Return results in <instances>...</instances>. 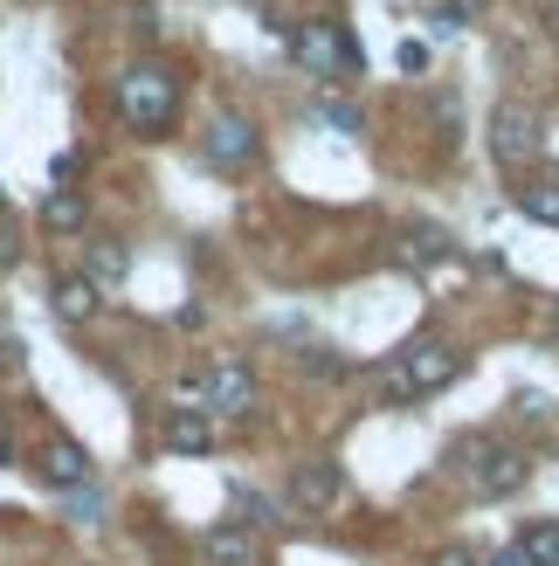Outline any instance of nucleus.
Segmentation results:
<instances>
[{
	"instance_id": "ddd939ff",
	"label": "nucleus",
	"mask_w": 559,
	"mask_h": 566,
	"mask_svg": "<svg viewBox=\"0 0 559 566\" xmlns=\"http://www.w3.org/2000/svg\"><path fill=\"white\" fill-rule=\"evenodd\" d=\"M55 311H63L70 325H91L104 297H97V276H55Z\"/></svg>"
},
{
	"instance_id": "39448f33",
	"label": "nucleus",
	"mask_w": 559,
	"mask_h": 566,
	"mask_svg": "<svg viewBox=\"0 0 559 566\" xmlns=\"http://www.w3.org/2000/svg\"><path fill=\"white\" fill-rule=\"evenodd\" d=\"M180 401H201L208 415H249L256 408V374L242 359H208L201 374H180Z\"/></svg>"
},
{
	"instance_id": "2eb2a0df",
	"label": "nucleus",
	"mask_w": 559,
	"mask_h": 566,
	"mask_svg": "<svg viewBox=\"0 0 559 566\" xmlns=\"http://www.w3.org/2000/svg\"><path fill=\"white\" fill-rule=\"evenodd\" d=\"M518 559L525 566H559V518H532L518 532Z\"/></svg>"
},
{
	"instance_id": "5701e85b",
	"label": "nucleus",
	"mask_w": 559,
	"mask_h": 566,
	"mask_svg": "<svg viewBox=\"0 0 559 566\" xmlns=\"http://www.w3.org/2000/svg\"><path fill=\"white\" fill-rule=\"evenodd\" d=\"M552 325H559V311H552Z\"/></svg>"
},
{
	"instance_id": "4be33fe9",
	"label": "nucleus",
	"mask_w": 559,
	"mask_h": 566,
	"mask_svg": "<svg viewBox=\"0 0 559 566\" xmlns=\"http://www.w3.org/2000/svg\"><path fill=\"white\" fill-rule=\"evenodd\" d=\"M491 566H525V559H518V546H511V553H497V559H491Z\"/></svg>"
},
{
	"instance_id": "6e6552de",
	"label": "nucleus",
	"mask_w": 559,
	"mask_h": 566,
	"mask_svg": "<svg viewBox=\"0 0 559 566\" xmlns=\"http://www.w3.org/2000/svg\"><path fill=\"white\" fill-rule=\"evenodd\" d=\"M291 504L304 518H331L346 504V470L331 463V457H312V463H297L291 470Z\"/></svg>"
},
{
	"instance_id": "0eeeda50",
	"label": "nucleus",
	"mask_w": 559,
	"mask_h": 566,
	"mask_svg": "<svg viewBox=\"0 0 559 566\" xmlns=\"http://www.w3.org/2000/svg\"><path fill=\"white\" fill-rule=\"evenodd\" d=\"M263 153V132L256 118H242V111H214L208 132H201V159L214 166V174H242V166H256Z\"/></svg>"
},
{
	"instance_id": "412c9836",
	"label": "nucleus",
	"mask_w": 559,
	"mask_h": 566,
	"mask_svg": "<svg viewBox=\"0 0 559 566\" xmlns=\"http://www.w3.org/2000/svg\"><path fill=\"white\" fill-rule=\"evenodd\" d=\"M0 463H14V429H8V415H0Z\"/></svg>"
},
{
	"instance_id": "dca6fc26",
	"label": "nucleus",
	"mask_w": 559,
	"mask_h": 566,
	"mask_svg": "<svg viewBox=\"0 0 559 566\" xmlns=\"http://www.w3.org/2000/svg\"><path fill=\"white\" fill-rule=\"evenodd\" d=\"M401 256H408V263H442V256H450V235H442V229H414V235L401 242Z\"/></svg>"
},
{
	"instance_id": "f03ea898",
	"label": "nucleus",
	"mask_w": 559,
	"mask_h": 566,
	"mask_svg": "<svg viewBox=\"0 0 559 566\" xmlns=\"http://www.w3.org/2000/svg\"><path fill=\"white\" fill-rule=\"evenodd\" d=\"M456 374H463V353L450 346V338H414V346H401L394 359H387L380 394L387 401H422V394H442Z\"/></svg>"
},
{
	"instance_id": "6ab92c4d",
	"label": "nucleus",
	"mask_w": 559,
	"mask_h": 566,
	"mask_svg": "<svg viewBox=\"0 0 559 566\" xmlns=\"http://www.w3.org/2000/svg\"><path fill=\"white\" fill-rule=\"evenodd\" d=\"M435 566H477V553H470V546H442Z\"/></svg>"
},
{
	"instance_id": "9d476101",
	"label": "nucleus",
	"mask_w": 559,
	"mask_h": 566,
	"mask_svg": "<svg viewBox=\"0 0 559 566\" xmlns=\"http://www.w3.org/2000/svg\"><path fill=\"white\" fill-rule=\"evenodd\" d=\"M35 476H42V484H55V491H76V484H91V457H83V442L49 436L35 449Z\"/></svg>"
},
{
	"instance_id": "f8f14e48",
	"label": "nucleus",
	"mask_w": 559,
	"mask_h": 566,
	"mask_svg": "<svg viewBox=\"0 0 559 566\" xmlns=\"http://www.w3.org/2000/svg\"><path fill=\"white\" fill-rule=\"evenodd\" d=\"M511 201H518V214H532V221H546V229H559V166L525 174V180L511 187Z\"/></svg>"
},
{
	"instance_id": "f257e3e1",
	"label": "nucleus",
	"mask_w": 559,
	"mask_h": 566,
	"mask_svg": "<svg viewBox=\"0 0 559 566\" xmlns=\"http://www.w3.org/2000/svg\"><path fill=\"white\" fill-rule=\"evenodd\" d=\"M180 97H187V76L173 63H159V55H131L118 70V91H110L118 118L131 132H146V138H166L180 125Z\"/></svg>"
},
{
	"instance_id": "9b49d317",
	"label": "nucleus",
	"mask_w": 559,
	"mask_h": 566,
	"mask_svg": "<svg viewBox=\"0 0 559 566\" xmlns=\"http://www.w3.org/2000/svg\"><path fill=\"white\" fill-rule=\"evenodd\" d=\"M201 553H208V566H256V559H263V546H256V532H249L242 518H229V525H208V539H201Z\"/></svg>"
},
{
	"instance_id": "1a4fd4ad",
	"label": "nucleus",
	"mask_w": 559,
	"mask_h": 566,
	"mask_svg": "<svg viewBox=\"0 0 559 566\" xmlns=\"http://www.w3.org/2000/svg\"><path fill=\"white\" fill-rule=\"evenodd\" d=\"M159 442L173 449V457H208L214 449V415L208 408H166L159 415Z\"/></svg>"
},
{
	"instance_id": "20e7f679",
	"label": "nucleus",
	"mask_w": 559,
	"mask_h": 566,
	"mask_svg": "<svg viewBox=\"0 0 559 566\" xmlns=\"http://www.w3.org/2000/svg\"><path fill=\"white\" fill-rule=\"evenodd\" d=\"M291 55H297V70H312L325 83H352L359 76V42L346 35V21H297Z\"/></svg>"
},
{
	"instance_id": "f3484780",
	"label": "nucleus",
	"mask_w": 559,
	"mask_h": 566,
	"mask_svg": "<svg viewBox=\"0 0 559 566\" xmlns=\"http://www.w3.org/2000/svg\"><path fill=\"white\" fill-rule=\"evenodd\" d=\"M91 270L97 276H118L125 270V242L118 235H91Z\"/></svg>"
},
{
	"instance_id": "aec40b11",
	"label": "nucleus",
	"mask_w": 559,
	"mask_h": 566,
	"mask_svg": "<svg viewBox=\"0 0 559 566\" xmlns=\"http://www.w3.org/2000/svg\"><path fill=\"white\" fill-rule=\"evenodd\" d=\"M325 118L339 125V132H359V111H346V104H325Z\"/></svg>"
},
{
	"instance_id": "423d86ee",
	"label": "nucleus",
	"mask_w": 559,
	"mask_h": 566,
	"mask_svg": "<svg viewBox=\"0 0 559 566\" xmlns=\"http://www.w3.org/2000/svg\"><path fill=\"white\" fill-rule=\"evenodd\" d=\"M491 153H497V166H539V153H546V125H539V111L532 104H497L491 111Z\"/></svg>"
},
{
	"instance_id": "7ed1b4c3",
	"label": "nucleus",
	"mask_w": 559,
	"mask_h": 566,
	"mask_svg": "<svg viewBox=\"0 0 559 566\" xmlns=\"http://www.w3.org/2000/svg\"><path fill=\"white\" fill-rule=\"evenodd\" d=\"M456 470H463V484L477 491V497H511L525 476H532V457H525L518 442H497V436H470L456 442Z\"/></svg>"
},
{
	"instance_id": "a211bd4d",
	"label": "nucleus",
	"mask_w": 559,
	"mask_h": 566,
	"mask_svg": "<svg viewBox=\"0 0 559 566\" xmlns=\"http://www.w3.org/2000/svg\"><path fill=\"white\" fill-rule=\"evenodd\" d=\"M470 14H484V0H442V21H470Z\"/></svg>"
},
{
	"instance_id": "4468645a",
	"label": "nucleus",
	"mask_w": 559,
	"mask_h": 566,
	"mask_svg": "<svg viewBox=\"0 0 559 566\" xmlns=\"http://www.w3.org/2000/svg\"><path fill=\"white\" fill-rule=\"evenodd\" d=\"M83 221H91V201H83L76 187H55L49 201H42V229H55V235H76Z\"/></svg>"
}]
</instances>
